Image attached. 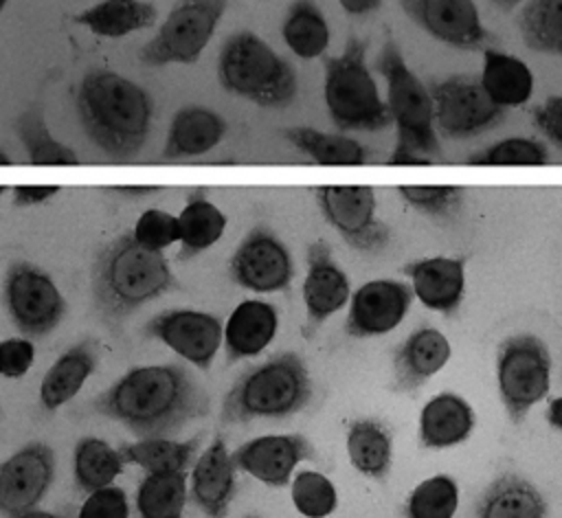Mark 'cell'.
<instances>
[{
	"label": "cell",
	"instance_id": "6da1fadb",
	"mask_svg": "<svg viewBox=\"0 0 562 518\" xmlns=\"http://www.w3.org/2000/svg\"><path fill=\"white\" fill-rule=\"evenodd\" d=\"M88 415L114 419L138 439L180 432L211 410L206 393L180 364L134 367L86 404Z\"/></svg>",
	"mask_w": 562,
	"mask_h": 518
},
{
	"label": "cell",
	"instance_id": "7a4b0ae2",
	"mask_svg": "<svg viewBox=\"0 0 562 518\" xmlns=\"http://www.w3.org/2000/svg\"><path fill=\"white\" fill-rule=\"evenodd\" d=\"M176 288L178 281L167 257L140 246L132 230L116 235L103 246L90 268L92 307L110 329H119L145 303Z\"/></svg>",
	"mask_w": 562,
	"mask_h": 518
},
{
	"label": "cell",
	"instance_id": "3957f363",
	"mask_svg": "<svg viewBox=\"0 0 562 518\" xmlns=\"http://www.w3.org/2000/svg\"><path fill=\"white\" fill-rule=\"evenodd\" d=\"M75 105L86 136L112 160L134 158L149 136L154 119L149 92L114 70H88L79 81Z\"/></svg>",
	"mask_w": 562,
	"mask_h": 518
},
{
	"label": "cell",
	"instance_id": "277c9868",
	"mask_svg": "<svg viewBox=\"0 0 562 518\" xmlns=\"http://www.w3.org/2000/svg\"><path fill=\"white\" fill-rule=\"evenodd\" d=\"M312 378L296 351H281L246 369L222 399L220 421L246 424L270 417L285 419L307 406Z\"/></svg>",
	"mask_w": 562,
	"mask_h": 518
},
{
	"label": "cell",
	"instance_id": "5b68a950",
	"mask_svg": "<svg viewBox=\"0 0 562 518\" xmlns=\"http://www.w3.org/2000/svg\"><path fill=\"white\" fill-rule=\"evenodd\" d=\"M375 68L386 81V108L397 130V140L389 162L413 165L441 156L430 92L408 68L397 42L391 35H386L380 48Z\"/></svg>",
	"mask_w": 562,
	"mask_h": 518
},
{
	"label": "cell",
	"instance_id": "8992f818",
	"mask_svg": "<svg viewBox=\"0 0 562 518\" xmlns=\"http://www.w3.org/2000/svg\"><path fill=\"white\" fill-rule=\"evenodd\" d=\"M220 86L259 108H288L299 92L294 66L252 31H237L217 55Z\"/></svg>",
	"mask_w": 562,
	"mask_h": 518
},
{
	"label": "cell",
	"instance_id": "52a82bcc",
	"mask_svg": "<svg viewBox=\"0 0 562 518\" xmlns=\"http://www.w3.org/2000/svg\"><path fill=\"white\" fill-rule=\"evenodd\" d=\"M323 97L340 132H378L393 123L367 66V40L351 35L340 55L323 57Z\"/></svg>",
	"mask_w": 562,
	"mask_h": 518
},
{
	"label": "cell",
	"instance_id": "ba28073f",
	"mask_svg": "<svg viewBox=\"0 0 562 518\" xmlns=\"http://www.w3.org/2000/svg\"><path fill=\"white\" fill-rule=\"evenodd\" d=\"M226 9L228 0H178L154 37L138 50V61L147 68L195 64Z\"/></svg>",
	"mask_w": 562,
	"mask_h": 518
},
{
	"label": "cell",
	"instance_id": "9c48e42d",
	"mask_svg": "<svg viewBox=\"0 0 562 518\" xmlns=\"http://www.w3.org/2000/svg\"><path fill=\"white\" fill-rule=\"evenodd\" d=\"M498 397L514 424H520L551 386V353L542 338L516 334L496 351Z\"/></svg>",
	"mask_w": 562,
	"mask_h": 518
},
{
	"label": "cell",
	"instance_id": "30bf717a",
	"mask_svg": "<svg viewBox=\"0 0 562 518\" xmlns=\"http://www.w3.org/2000/svg\"><path fill=\"white\" fill-rule=\"evenodd\" d=\"M2 301L11 323L35 338L55 331L68 309L53 277L31 261H13L7 268Z\"/></svg>",
	"mask_w": 562,
	"mask_h": 518
},
{
	"label": "cell",
	"instance_id": "8fae6325",
	"mask_svg": "<svg viewBox=\"0 0 562 518\" xmlns=\"http://www.w3.org/2000/svg\"><path fill=\"white\" fill-rule=\"evenodd\" d=\"M435 123L446 138H472L505 121V108L496 105L472 75H452L430 86Z\"/></svg>",
	"mask_w": 562,
	"mask_h": 518
},
{
	"label": "cell",
	"instance_id": "7c38bea8",
	"mask_svg": "<svg viewBox=\"0 0 562 518\" xmlns=\"http://www.w3.org/2000/svg\"><path fill=\"white\" fill-rule=\"evenodd\" d=\"M325 222L356 250L375 252L389 244L391 230L375 215V193L364 184H325L314 189Z\"/></svg>",
	"mask_w": 562,
	"mask_h": 518
},
{
	"label": "cell",
	"instance_id": "4fadbf2b",
	"mask_svg": "<svg viewBox=\"0 0 562 518\" xmlns=\"http://www.w3.org/2000/svg\"><path fill=\"white\" fill-rule=\"evenodd\" d=\"M228 277L250 292H285L294 279L292 252L274 230L255 226L231 255Z\"/></svg>",
	"mask_w": 562,
	"mask_h": 518
},
{
	"label": "cell",
	"instance_id": "5bb4252c",
	"mask_svg": "<svg viewBox=\"0 0 562 518\" xmlns=\"http://www.w3.org/2000/svg\"><path fill=\"white\" fill-rule=\"evenodd\" d=\"M224 325L215 314L176 307L151 316L143 325V336L162 342L193 367L206 371L222 345Z\"/></svg>",
	"mask_w": 562,
	"mask_h": 518
},
{
	"label": "cell",
	"instance_id": "9a60e30c",
	"mask_svg": "<svg viewBox=\"0 0 562 518\" xmlns=\"http://www.w3.org/2000/svg\"><path fill=\"white\" fill-rule=\"evenodd\" d=\"M402 11L432 40L457 50L492 48V33L483 26L474 0H400Z\"/></svg>",
	"mask_w": 562,
	"mask_h": 518
},
{
	"label": "cell",
	"instance_id": "2e32d148",
	"mask_svg": "<svg viewBox=\"0 0 562 518\" xmlns=\"http://www.w3.org/2000/svg\"><path fill=\"white\" fill-rule=\"evenodd\" d=\"M55 481V452L31 441L0 463V516L18 518L37 507Z\"/></svg>",
	"mask_w": 562,
	"mask_h": 518
},
{
	"label": "cell",
	"instance_id": "e0dca14e",
	"mask_svg": "<svg viewBox=\"0 0 562 518\" xmlns=\"http://www.w3.org/2000/svg\"><path fill=\"white\" fill-rule=\"evenodd\" d=\"M411 303V285L395 279L367 281L351 294L345 334L351 338L382 336L404 320Z\"/></svg>",
	"mask_w": 562,
	"mask_h": 518
},
{
	"label": "cell",
	"instance_id": "ac0fdd59",
	"mask_svg": "<svg viewBox=\"0 0 562 518\" xmlns=\"http://www.w3.org/2000/svg\"><path fill=\"white\" fill-rule=\"evenodd\" d=\"M314 457L316 452L312 441L303 435L292 432L250 439L231 454V461L235 470H241L270 487H285L294 468L301 461Z\"/></svg>",
	"mask_w": 562,
	"mask_h": 518
},
{
	"label": "cell",
	"instance_id": "d6986e66",
	"mask_svg": "<svg viewBox=\"0 0 562 518\" xmlns=\"http://www.w3.org/2000/svg\"><path fill=\"white\" fill-rule=\"evenodd\" d=\"M351 285L345 270L334 261L325 239L307 246V277L303 281V303L310 327H318L336 314L349 299Z\"/></svg>",
	"mask_w": 562,
	"mask_h": 518
},
{
	"label": "cell",
	"instance_id": "ffe728a7",
	"mask_svg": "<svg viewBox=\"0 0 562 518\" xmlns=\"http://www.w3.org/2000/svg\"><path fill=\"white\" fill-rule=\"evenodd\" d=\"M402 272L413 281V294L432 312L454 314L465 294L463 257H424L411 261Z\"/></svg>",
	"mask_w": 562,
	"mask_h": 518
},
{
	"label": "cell",
	"instance_id": "44dd1931",
	"mask_svg": "<svg viewBox=\"0 0 562 518\" xmlns=\"http://www.w3.org/2000/svg\"><path fill=\"white\" fill-rule=\"evenodd\" d=\"M452 347L435 327L415 329L393 356L391 391L415 393L450 360Z\"/></svg>",
	"mask_w": 562,
	"mask_h": 518
},
{
	"label": "cell",
	"instance_id": "7402d4cb",
	"mask_svg": "<svg viewBox=\"0 0 562 518\" xmlns=\"http://www.w3.org/2000/svg\"><path fill=\"white\" fill-rule=\"evenodd\" d=\"M235 492V465L226 450V439L224 435H215L193 468L191 500L209 518H226Z\"/></svg>",
	"mask_w": 562,
	"mask_h": 518
},
{
	"label": "cell",
	"instance_id": "603a6c76",
	"mask_svg": "<svg viewBox=\"0 0 562 518\" xmlns=\"http://www.w3.org/2000/svg\"><path fill=\"white\" fill-rule=\"evenodd\" d=\"M226 132L228 125L220 112L204 105H184L169 123L160 158L178 160L202 156L217 147Z\"/></svg>",
	"mask_w": 562,
	"mask_h": 518
},
{
	"label": "cell",
	"instance_id": "cb8c5ba5",
	"mask_svg": "<svg viewBox=\"0 0 562 518\" xmlns=\"http://www.w3.org/2000/svg\"><path fill=\"white\" fill-rule=\"evenodd\" d=\"M279 327L277 307L268 301H241L228 316L222 334L226 362L259 356L274 338Z\"/></svg>",
	"mask_w": 562,
	"mask_h": 518
},
{
	"label": "cell",
	"instance_id": "d4e9b609",
	"mask_svg": "<svg viewBox=\"0 0 562 518\" xmlns=\"http://www.w3.org/2000/svg\"><path fill=\"white\" fill-rule=\"evenodd\" d=\"M99 364V342L94 338H81L68 347L46 371L40 384V404L44 410L53 413L66 402H70L86 380L94 373Z\"/></svg>",
	"mask_w": 562,
	"mask_h": 518
},
{
	"label": "cell",
	"instance_id": "484cf974",
	"mask_svg": "<svg viewBox=\"0 0 562 518\" xmlns=\"http://www.w3.org/2000/svg\"><path fill=\"white\" fill-rule=\"evenodd\" d=\"M474 428L472 406L457 393L435 395L419 415V441L424 448L441 450L463 443Z\"/></svg>",
	"mask_w": 562,
	"mask_h": 518
},
{
	"label": "cell",
	"instance_id": "4316f807",
	"mask_svg": "<svg viewBox=\"0 0 562 518\" xmlns=\"http://www.w3.org/2000/svg\"><path fill=\"white\" fill-rule=\"evenodd\" d=\"M156 18L158 11L147 0H101L70 20L99 37L119 40L154 26Z\"/></svg>",
	"mask_w": 562,
	"mask_h": 518
},
{
	"label": "cell",
	"instance_id": "83f0119b",
	"mask_svg": "<svg viewBox=\"0 0 562 518\" xmlns=\"http://www.w3.org/2000/svg\"><path fill=\"white\" fill-rule=\"evenodd\" d=\"M547 514L544 496L518 474L494 478L476 503V518H547Z\"/></svg>",
	"mask_w": 562,
	"mask_h": 518
},
{
	"label": "cell",
	"instance_id": "f1b7e54d",
	"mask_svg": "<svg viewBox=\"0 0 562 518\" xmlns=\"http://www.w3.org/2000/svg\"><path fill=\"white\" fill-rule=\"evenodd\" d=\"M487 97L501 108H518L533 94V72L516 55L485 48L483 50V72L479 77Z\"/></svg>",
	"mask_w": 562,
	"mask_h": 518
},
{
	"label": "cell",
	"instance_id": "f546056e",
	"mask_svg": "<svg viewBox=\"0 0 562 518\" xmlns=\"http://www.w3.org/2000/svg\"><path fill=\"white\" fill-rule=\"evenodd\" d=\"M180 230V250L178 259L187 261L209 250L226 230V215L206 198L204 189H193L187 198V204L176 215Z\"/></svg>",
	"mask_w": 562,
	"mask_h": 518
},
{
	"label": "cell",
	"instance_id": "4dcf8cb0",
	"mask_svg": "<svg viewBox=\"0 0 562 518\" xmlns=\"http://www.w3.org/2000/svg\"><path fill=\"white\" fill-rule=\"evenodd\" d=\"M347 452L360 474L384 481L393 465V432L380 419H356L347 430Z\"/></svg>",
	"mask_w": 562,
	"mask_h": 518
},
{
	"label": "cell",
	"instance_id": "1f68e13d",
	"mask_svg": "<svg viewBox=\"0 0 562 518\" xmlns=\"http://www.w3.org/2000/svg\"><path fill=\"white\" fill-rule=\"evenodd\" d=\"M202 435H195L187 441H173L169 437L158 439H138L136 443L123 441L116 450L123 463H134L147 474H167V472H187L191 465Z\"/></svg>",
	"mask_w": 562,
	"mask_h": 518
},
{
	"label": "cell",
	"instance_id": "d6a6232c",
	"mask_svg": "<svg viewBox=\"0 0 562 518\" xmlns=\"http://www.w3.org/2000/svg\"><path fill=\"white\" fill-rule=\"evenodd\" d=\"M281 136L301 154L310 156L316 165L353 167L367 160V147L360 140L345 134H329L316 127L296 125L281 130Z\"/></svg>",
	"mask_w": 562,
	"mask_h": 518
},
{
	"label": "cell",
	"instance_id": "836d02e7",
	"mask_svg": "<svg viewBox=\"0 0 562 518\" xmlns=\"http://www.w3.org/2000/svg\"><path fill=\"white\" fill-rule=\"evenodd\" d=\"M288 48L301 59H316L329 46V24L314 0H294L281 24Z\"/></svg>",
	"mask_w": 562,
	"mask_h": 518
},
{
	"label": "cell",
	"instance_id": "e575fe53",
	"mask_svg": "<svg viewBox=\"0 0 562 518\" xmlns=\"http://www.w3.org/2000/svg\"><path fill=\"white\" fill-rule=\"evenodd\" d=\"M125 463L116 448L97 437H83L72 450V481L83 494L110 487Z\"/></svg>",
	"mask_w": 562,
	"mask_h": 518
},
{
	"label": "cell",
	"instance_id": "d590c367",
	"mask_svg": "<svg viewBox=\"0 0 562 518\" xmlns=\"http://www.w3.org/2000/svg\"><path fill=\"white\" fill-rule=\"evenodd\" d=\"M516 29L529 50L562 57V0H529Z\"/></svg>",
	"mask_w": 562,
	"mask_h": 518
},
{
	"label": "cell",
	"instance_id": "8d00e7d4",
	"mask_svg": "<svg viewBox=\"0 0 562 518\" xmlns=\"http://www.w3.org/2000/svg\"><path fill=\"white\" fill-rule=\"evenodd\" d=\"M15 136L22 143L31 165H77V151L53 136L37 105L26 108L15 119Z\"/></svg>",
	"mask_w": 562,
	"mask_h": 518
},
{
	"label": "cell",
	"instance_id": "74e56055",
	"mask_svg": "<svg viewBox=\"0 0 562 518\" xmlns=\"http://www.w3.org/2000/svg\"><path fill=\"white\" fill-rule=\"evenodd\" d=\"M187 505V472L145 474L136 489L138 518H182Z\"/></svg>",
	"mask_w": 562,
	"mask_h": 518
},
{
	"label": "cell",
	"instance_id": "f35d334b",
	"mask_svg": "<svg viewBox=\"0 0 562 518\" xmlns=\"http://www.w3.org/2000/svg\"><path fill=\"white\" fill-rule=\"evenodd\" d=\"M459 489L452 476L437 474L422 481L406 498L404 518H452Z\"/></svg>",
	"mask_w": 562,
	"mask_h": 518
},
{
	"label": "cell",
	"instance_id": "ab89813d",
	"mask_svg": "<svg viewBox=\"0 0 562 518\" xmlns=\"http://www.w3.org/2000/svg\"><path fill=\"white\" fill-rule=\"evenodd\" d=\"M292 500L299 514L307 518H325L336 509L338 494L325 474L305 470L292 481Z\"/></svg>",
	"mask_w": 562,
	"mask_h": 518
},
{
	"label": "cell",
	"instance_id": "60d3db41",
	"mask_svg": "<svg viewBox=\"0 0 562 518\" xmlns=\"http://www.w3.org/2000/svg\"><path fill=\"white\" fill-rule=\"evenodd\" d=\"M402 200L428 215V217H452L463 204V189L454 184H404L397 187Z\"/></svg>",
	"mask_w": 562,
	"mask_h": 518
},
{
	"label": "cell",
	"instance_id": "b9f144b4",
	"mask_svg": "<svg viewBox=\"0 0 562 518\" xmlns=\"http://www.w3.org/2000/svg\"><path fill=\"white\" fill-rule=\"evenodd\" d=\"M549 160L547 147L536 138H505L487 149L465 158L470 165H544Z\"/></svg>",
	"mask_w": 562,
	"mask_h": 518
},
{
	"label": "cell",
	"instance_id": "7bdbcfd3",
	"mask_svg": "<svg viewBox=\"0 0 562 518\" xmlns=\"http://www.w3.org/2000/svg\"><path fill=\"white\" fill-rule=\"evenodd\" d=\"M132 237L140 246L162 252L165 248H169L171 244H176L180 239L178 217L162 209H147L138 215V219L132 228Z\"/></svg>",
	"mask_w": 562,
	"mask_h": 518
},
{
	"label": "cell",
	"instance_id": "ee69618b",
	"mask_svg": "<svg viewBox=\"0 0 562 518\" xmlns=\"http://www.w3.org/2000/svg\"><path fill=\"white\" fill-rule=\"evenodd\" d=\"M77 518H130L127 496L121 487H103L88 494Z\"/></svg>",
	"mask_w": 562,
	"mask_h": 518
},
{
	"label": "cell",
	"instance_id": "f6af8a7d",
	"mask_svg": "<svg viewBox=\"0 0 562 518\" xmlns=\"http://www.w3.org/2000/svg\"><path fill=\"white\" fill-rule=\"evenodd\" d=\"M35 360V345L26 338H7L0 340V375L2 378H22Z\"/></svg>",
	"mask_w": 562,
	"mask_h": 518
},
{
	"label": "cell",
	"instance_id": "bcb514c9",
	"mask_svg": "<svg viewBox=\"0 0 562 518\" xmlns=\"http://www.w3.org/2000/svg\"><path fill=\"white\" fill-rule=\"evenodd\" d=\"M531 123L562 149V94H551L540 105L531 108Z\"/></svg>",
	"mask_w": 562,
	"mask_h": 518
},
{
	"label": "cell",
	"instance_id": "7dc6e473",
	"mask_svg": "<svg viewBox=\"0 0 562 518\" xmlns=\"http://www.w3.org/2000/svg\"><path fill=\"white\" fill-rule=\"evenodd\" d=\"M57 193H59V187H53V184H20L13 189V206L26 209V206L46 204Z\"/></svg>",
	"mask_w": 562,
	"mask_h": 518
},
{
	"label": "cell",
	"instance_id": "c3c4849f",
	"mask_svg": "<svg viewBox=\"0 0 562 518\" xmlns=\"http://www.w3.org/2000/svg\"><path fill=\"white\" fill-rule=\"evenodd\" d=\"M384 0H338L345 13L349 15H369L382 7Z\"/></svg>",
	"mask_w": 562,
	"mask_h": 518
},
{
	"label": "cell",
	"instance_id": "681fc988",
	"mask_svg": "<svg viewBox=\"0 0 562 518\" xmlns=\"http://www.w3.org/2000/svg\"><path fill=\"white\" fill-rule=\"evenodd\" d=\"M547 421H549L553 428L562 430V395L549 402V406H547Z\"/></svg>",
	"mask_w": 562,
	"mask_h": 518
},
{
	"label": "cell",
	"instance_id": "f907efd6",
	"mask_svg": "<svg viewBox=\"0 0 562 518\" xmlns=\"http://www.w3.org/2000/svg\"><path fill=\"white\" fill-rule=\"evenodd\" d=\"M18 518H70V516L68 514H53V511H44V509H31V511H24Z\"/></svg>",
	"mask_w": 562,
	"mask_h": 518
},
{
	"label": "cell",
	"instance_id": "816d5d0a",
	"mask_svg": "<svg viewBox=\"0 0 562 518\" xmlns=\"http://www.w3.org/2000/svg\"><path fill=\"white\" fill-rule=\"evenodd\" d=\"M492 2H494L501 11H505V13H507V11H512L514 7H518L522 0H492Z\"/></svg>",
	"mask_w": 562,
	"mask_h": 518
},
{
	"label": "cell",
	"instance_id": "f5cc1de1",
	"mask_svg": "<svg viewBox=\"0 0 562 518\" xmlns=\"http://www.w3.org/2000/svg\"><path fill=\"white\" fill-rule=\"evenodd\" d=\"M9 162V158L4 156V151H2V147H0V165H7Z\"/></svg>",
	"mask_w": 562,
	"mask_h": 518
},
{
	"label": "cell",
	"instance_id": "db71d44e",
	"mask_svg": "<svg viewBox=\"0 0 562 518\" xmlns=\"http://www.w3.org/2000/svg\"><path fill=\"white\" fill-rule=\"evenodd\" d=\"M7 2H9V0H0V13H2V11H4V7H7Z\"/></svg>",
	"mask_w": 562,
	"mask_h": 518
},
{
	"label": "cell",
	"instance_id": "11a10c76",
	"mask_svg": "<svg viewBox=\"0 0 562 518\" xmlns=\"http://www.w3.org/2000/svg\"><path fill=\"white\" fill-rule=\"evenodd\" d=\"M244 518H259V516H244Z\"/></svg>",
	"mask_w": 562,
	"mask_h": 518
}]
</instances>
